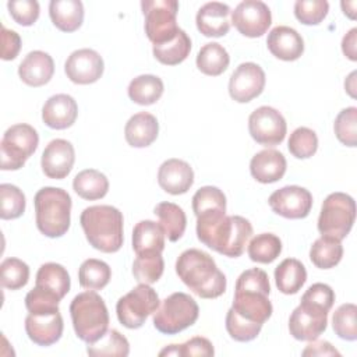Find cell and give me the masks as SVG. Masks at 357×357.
Returning <instances> with one entry per match:
<instances>
[{
	"label": "cell",
	"mask_w": 357,
	"mask_h": 357,
	"mask_svg": "<svg viewBox=\"0 0 357 357\" xmlns=\"http://www.w3.org/2000/svg\"><path fill=\"white\" fill-rule=\"evenodd\" d=\"M269 7L261 0H244L231 11V24L244 36L259 38L271 26Z\"/></svg>",
	"instance_id": "14"
},
{
	"label": "cell",
	"mask_w": 357,
	"mask_h": 357,
	"mask_svg": "<svg viewBox=\"0 0 357 357\" xmlns=\"http://www.w3.org/2000/svg\"><path fill=\"white\" fill-rule=\"evenodd\" d=\"M262 329V325L252 324L237 317L231 310L226 314V331L231 339L237 342H250L254 340Z\"/></svg>",
	"instance_id": "49"
},
{
	"label": "cell",
	"mask_w": 357,
	"mask_h": 357,
	"mask_svg": "<svg viewBox=\"0 0 357 357\" xmlns=\"http://www.w3.org/2000/svg\"><path fill=\"white\" fill-rule=\"evenodd\" d=\"M163 81L152 74L135 77L128 85L130 99L141 106H149L158 102L163 93Z\"/></svg>",
	"instance_id": "31"
},
{
	"label": "cell",
	"mask_w": 357,
	"mask_h": 357,
	"mask_svg": "<svg viewBox=\"0 0 357 357\" xmlns=\"http://www.w3.org/2000/svg\"><path fill=\"white\" fill-rule=\"evenodd\" d=\"M357 307L353 303L342 304L336 308L332 317V326L335 333L344 340L354 342L357 339V324H356Z\"/></svg>",
	"instance_id": "44"
},
{
	"label": "cell",
	"mask_w": 357,
	"mask_h": 357,
	"mask_svg": "<svg viewBox=\"0 0 357 357\" xmlns=\"http://www.w3.org/2000/svg\"><path fill=\"white\" fill-rule=\"evenodd\" d=\"M248 131L257 144L275 146L284 139L287 124L279 110L271 106H261L250 114Z\"/></svg>",
	"instance_id": "12"
},
{
	"label": "cell",
	"mask_w": 357,
	"mask_h": 357,
	"mask_svg": "<svg viewBox=\"0 0 357 357\" xmlns=\"http://www.w3.org/2000/svg\"><path fill=\"white\" fill-rule=\"evenodd\" d=\"M39 135L36 130L25 123L8 127L1 138L0 156L1 170H18L36 151Z\"/></svg>",
	"instance_id": "10"
},
{
	"label": "cell",
	"mask_w": 357,
	"mask_h": 357,
	"mask_svg": "<svg viewBox=\"0 0 357 357\" xmlns=\"http://www.w3.org/2000/svg\"><path fill=\"white\" fill-rule=\"evenodd\" d=\"M103 59L93 49L74 50L66 60L64 71L67 78L78 85L96 82L103 74Z\"/></svg>",
	"instance_id": "17"
},
{
	"label": "cell",
	"mask_w": 357,
	"mask_h": 357,
	"mask_svg": "<svg viewBox=\"0 0 357 357\" xmlns=\"http://www.w3.org/2000/svg\"><path fill=\"white\" fill-rule=\"evenodd\" d=\"M307 280L305 266L296 258L283 259L275 269V282L283 294H296Z\"/></svg>",
	"instance_id": "29"
},
{
	"label": "cell",
	"mask_w": 357,
	"mask_h": 357,
	"mask_svg": "<svg viewBox=\"0 0 357 357\" xmlns=\"http://www.w3.org/2000/svg\"><path fill=\"white\" fill-rule=\"evenodd\" d=\"M49 15L53 25L63 32L77 31L84 21V6L79 0H52Z\"/></svg>",
	"instance_id": "28"
},
{
	"label": "cell",
	"mask_w": 357,
	"mask_h": 357,
	"mask_svg": "<svg viewBox=\"0 0 357 357\" xmlns=\"http://www.w3.org/2000/svg\"><path fill=\"white\" fill-rule=\"evenodd\" d=\"M230 7L220 1L205 3L197 13L198 31L208 38L225 36L230 29Z\"/></svg>",
	"instance_id": "23"
},
{
	"label": "cell",
	"mask_w": 357,
	"mask_h": 357,
	"mask_svg": "<svg viewBox=\"0 0 357 357\" xmlns=\"http://www.w3.org/2000/svg\"><path fill=\"white\" fill-rule=\"evenodd\" d=\"M112 278L110 266L100 259L89 258L85 259L78 269V282L81 287L88 290L103 289Z\"/></svg>",
	"instance_id": "37"
},
{
	"label": "cell",
	"mask_w": 357,
	"mask_h": 357,
	"mask_svg": "<svg viewBox=\"0 0 357 357\" xmlns=\"http://www.w3.org/2000/svg\"><path fill=\"white\" fill-rule=\"evenodd\" d=\"M165 231L153 220H141L132 230V250L141 254H162L165 250Z\"/></svg>",
	"instance_id": "27"
},
{
	"label": "cell",
	"mask_w": 357,
	"mask_h": 357,
	"mask_svg": "<svg viewBox=\"0 0 357 357\" xmlns=\"http://www.w3.org/2000/svg\"><path fill=\"white\" fill-rule=\"evenodd\" d=\"M75 162V151L70 141L56 138L50 141L40 159L45 176L54 180H61L70 174Z\"/></svg>",
	"instance_id": "18"
},
{
	"label": "cell",
	"mask_w": 357,
	"mask_h": 357,
	"mask_svg": "<svg viewBox=\"0 0 357 357\" xmlns=\"http://www.w3.org/2000/svg\"><path fill=\"white\" fill-rule=\"evenodd\" d=\"M73 188L81 198L95 201L103 198L107 194L109 180L99 170L85 169L74 177Z\"/></svg>",
	"instance_id": "32"
},
{
	"label": "cell",
	"mask_w": 357,
	"mask_h": 357,
	"mask_svg": "<svg viewBox=\"0 0 357 357\" xmlns=\"http://www.w3.org/2000/svg\"><path fill=\"white\" fill-rule=\"evenodd\" d=\"M192 211L197 218L211 213H226V195L218 187H201L192 197Z\"/></svg>",
	"instance_id": "39"
},
{
	"label": "cell",
	"mask_w": 357,
	"mask_h": 357,
	"mask_svg": "<svg viewBox=\"0 0 357 357\" xmlns=\"http://www.w3.org/2000/svg\"><path fill=\"white\" fill-rule=\"evenodd\" d=\"M247 252L254 262L271 264L280 255L282 241L273 233H261L251 238Z\"/></svg>",
	"instance_id": "38"
},
{
	"label": "cell",
	"mask_w": 357,
	"mask_h": 357,
	"mask_svg": "<svg viewBox=\"0 0 357 357\" xmlns=\"http://www.w3.org/2000/svg\"><path fill=\"white\" fill-rule=\"evenodd\" d=\"M303 356H340V353L326 340H311L303 350Z\"/></svg>",
	"instance_id": "54"
},
{
	"label": "cell",
	"mask_w": 357,
	"mask_h": 357,
	"mask_svg": "<svg viewBox=\"0 0 357 357\" xmlns=\"http://www.w3.org/2000/svg\"><path fill=\"white\" fill-rule=\"evenodd\" d=\"M29 266L18 258H6L0 265V282L4 289L18 290L28 283Z\"/></svg>",
	"instance_id": "42"
},
{
	"label": "cell",
	"mask_w": 357,
	"mask_h": 357,
	"mask_svg": "<svg viewBox=\"0 0 357 357\" xmlns=\"http://www.w3.org/2000/svg\"><path fill=\"white\" fill-rule=\"evenodd\" d=\"M153 213L159 218V225L162 226L169 241L174 243L181 238L185 231L187 218L178 205L173 202H159L155 206Z\"/></svg>",
	"instance_id": "33"
},
{
	"label": "cell",
	"mask_w": 357,
	"mask_h": 357,
	"mask_svg": "<svg viewBox=\"0 0 357 357\" xmlns=\"http://www.w3.org/2000/svg\"><path fill=\"white\" fill-rule=\"evenodd\" d=\"M78 116V105L73 96L57 93L50 96L42 107L43 123L53 130H66L71 127Z\"/></svg>",
	"instance_id": "21"
},
{
	"label": "cell",
	"mask_w": 357,
	"mask_h": 357,
	"mask_svg": "<svg viewBox=\"0 0 357 357\" xmlns=\"http://www.w3.org/2000/svg\"><path fill=\"white\" fill-rule=\"evenodd\" d=\"M145 17V33L153 45H162L176 38L178 3L176 0H144L141 1Z\"/></svg>",
	"instance_id": "9"
},
{
	"label": "cell",
	"mask_w": 357,
	"mask_h": 357,
	"mask_svg": "<svg viewBox=\"0 0 357 357\" xmlns=\"http://www.w3.org/2000/svg\"><path fill=\"white\" fill-rule=\"evenodd\" d=\"M356 71H353L347 78H346V81H344V88H346V91L349 92V95L351 96V98H356V93H354V89H356Z\"/></svg>",
	"instance_id": "57"
},
{
	"label": "cell",
	"mask_w": 357,
	"mask_h": 357,
	"mask_svg": "<svg viewBox=\"0 0 357 357\" xmlns=\"http://www.w3.org/2000/svg\"><path fill=\"white\" fill-rule=\"evenodd\" d=\"M333 130L336 138L346 146L357 145V107L350 106L339 112L335 119Z\"/></svg>",
	"instance_id": "46"
},
{
	"label": "cell",
	"mask_w": 357,
	"mask_h": 357,
	"mask_svg": "<svg viewBox=\"0 0 357 357\" xmlns=\"http://www.w3.org/2000/svg\"><path fill=\"white\" fill-rule=\"evenodd\" d=\"M286 166V158L282 152L276 149H264L252 156L250 162V172L257 181L269 184L284 176Z\"/></svg>",
	"instance_id": "25"
},
{
	"label": "cell",
	"mask_w": 357,
	"mask_h": 357,
	"mask_svg": "<svg viewBox=\"0 0 357 357\" xmlns=\"http://www.w3.org/2000/svg\"><path fill=\"white\" fill-rule=\"evenodd\" d=\"M329 11L326 0H297L294 3V15L304 25H318Z\"/></svg>",
	"instance_id": "48"
},
{
	"label": "cell",
	"mask_w": 357,
	"mask_h": 357,
	"mask_svg": "<svg viewBox=\"0 0 357 357\" xmlns=\"http://www.w3.org/2000/svg\"><path fill=\"white\" fill-rule=\"evenodd\" d=\"M356 1H342L340 6L343 8V13L350 18L354 20L356 18Z\"/></svg>",
	"instance_id": "56"
},
{
	"label": "cell",
	"mask_w": 357,
	"mask_h": 357,
	"mask_svg": "<svg viewBox=\"0 0 357 357\" xmlns=\"http://www.w3.org/2000/svg\"><path fill=\"white\" fill-rule=\"evenodd\" d=\"M301 301L311 303L314 305H318L329 312L335 303V291L329 284L325 283H314L311 284L305 293L301 297Z\"/></svg>",
	"instance_id": "51"
},
{
	"label": "cell",
	"mask_w": 357,
	"mask_h": 357,
	"mask_svg": "<svg viewBox=\"0 0 357 357\" xmlns=\"http://www.w3.org/2000/svg\"><path fill=\"white\" fill-rule=\"evenodd\" d=\"M197 301L185 293L177 291L166 297L153 312V326L165 335H176L198 319Z\"/></svg>",
	"instance_id": "7"
},
{
	"label": "cell",
	"mask_w": 357,
	"mask_h": 357,
	"mask_svg": "<svg viewBox=\"0 0 357 357\" xmlns=\"http://www.w3.org/2000/svg\"><path fill=\"white\" fill-rule=\"evenodd\" d=\"M252 234L250 220L243 216L212 213L197 218V237L213 251L230 257H240Z\"/></svg>",
	"instance_id": "1"
},
{
	"label": "cell",
	"mask_w": 357,
	"mask_h": 357,
	"mask_svg": "<svg viewBox=\"0 0 357 357\" xmlns=\"http://www.w3.org/2000/svg\"><path fill=\"white\" fill-rule=\"evenodd\" d=\"M21 50V38L13 31L7 29L4 25L1 26V59L3 60H14Z\"/></svg>",
	"instance_id": "53"
},
{
	"label": "cell",
	"mask_w": 357,
	"mask_h": 357,
	"mask_svg": "<svg viewBox=\"0 0 357 357\" xmlns=\"http://www.w3.org/2000/svg\"><path fill=\"white\" fill-rule=\"evenodd\" d=\"M86 353L93 357L102 356H119L126 357L130 353V343L119 331L110 329L96 342L86 346Z\"/></svg>",
	"instance_id": "40"
},
{
	"label": "cell",
	"mask_w": 357,
	"mask_h": 357,
	"mask_svg": "<svg viewBox=\"0 0 357 357\" xmlns=\"http://www.w3.org/2000/svg\"><path fill=\"white\" fill-rule=\"evenodd\" d=\"M287 148L294 158L308 159L318 149V137L314 130L308 127H298L290 134Z\"/></svg>",
	"instance_id": "45"
},
{
	"label": "cell",
	"mask_w": 357,
	"mask_h": 357,
	"mask_svg": "<svg viewBox=\"0 0 357 357\" xmlns=\"http://www.w3.org/2000/svg\"><path fill=\"white\" fill-rule=\"evenodd\" d=\"M158 183L163 191L172 195L185 194L194 184L192 167L181 159H167L158 170Z\"/></svg>",
	"instance_id": "20"
},
{
	"label": "cell",
	"mask_w": 357,
	"mask_h": 357,
	"mask_svg": "<svg viewBox=\"0 0 357 357\" xmlns=\"http://www.w3.org/2000/svg\"><path fill=\"white\" fill-rule=\"evenodd\" d=\"M269 293L271 284L266 272L259 268L247 269L237 278L230 310L244 321L264 325L273 311Z\"/></svg>",
	"instance_id": "3"
},
{
	"label": "cell",
	"mask_w": 357,
	"mask_h": 357,
	"mask_svg": "<svg viewBox=\"0 0 357 357\" xmlns=\"http://www.w3.org/2000/svg\"><path fill=\"white\" fill-rule=\"evenodd\" d=\"M0 218L3 220L17 219L25 211V195L17 185L0 184Z\"/></svg>",
	"instance_id": "43"
},
{
	"label": "cell",
	"mask_w": 357,
	"mask_h": 357,
	"mask_svg": "<svg viewBox=\"0 0 357 357\" xmlns=\"http://www.w3.org/2000/svg\"><path fill=\"white\" fill-rule=\"evenodd\" d=\"M268 204L276 215L286 219H303L311 212L312 195L304 187L286 185L273 191Z\"/></svg>",
	"instance_id": "15"
},
{
	"label": "cell",
	"mask_w": 357,
	"mask_h": 357,
	"mask_svg": "<svg viewBox=\"0 0 357 357\" xmlns=\"http://www.w3.org/2000/svg\"><path fill=\"white\" fill-rule=\"evenodd\" d=\"M165 262L162 254H141L137 255L132 264V275L138 283L152 284L163 275Z\"/></svg>",
	"instance_id": "41"
},
{
	"label": "cell",
	"mask_w": 357,
	"mask_h": 357,
	"mask_svg": "<svg viewBox=\"0 0 357 357\" xmlns=\"http://www.w3.org/2000/svg\"><path fill=\"white\" fill-rule=\"evenodd\" d=\"M357 28H351L342 40V52L351 61L357 60Z\"/></svg>",
	"instance_id": "55"
},
{
	"label": "cell",
	"mask_w": 357,
	"mask_h": 357,
	"mask_svg": "<svg viewBox=\"0 0 357 357\" xmlns=\"http://www.w3.org/2000/svg\"><path fill=\"white\" fill-rule=\"evenodd\" d=\"M54 73V61L52 56L42 50L29 52L18 66L21 81L29 86H42L47 84Z\"/></svg>",
	"instance_id": "24"
},
{
	"label": "cell",
	"mask_w": 357,
	"mask_h": 357,
	"mask_svg": "<svg viewBox=\"0 0 357 357\" xmlns=\"http://www.w3.org/2000/svg\"><path fill=\"white\" fill-rule=\"evenodd\" d=\"M328 325V311L307 301H301L289 318L290 335L297 340H317Z\"/></svg>",
	"instance_id": "13"
},
{
	"label": "cell",
	"mask_w": 357,
	"mask_h": 357,
	"mask_svg": "<svg viewBox=\"0 0 357 357\" xmlns=\"http://www.w3.org/2000/svg\"><path fill=\"white\" fill-rule=\"evenodd\" d=\"M75 335L86 344L99 340L107 331L109 312L105 300L93 290L77 294L70 304Z\"/></svg>",
	"instance_id": "6"
},
{
	"label": "cell",
	"mask_w": 357,
	"mask_h": 357,
	"mask_svg": "<svg viewBox=\"0 0 357 357\" xmlns=\"http://www.w3.org/2000/svg\"><path fill=\"white\" fill-rule=\"evenodd\" d=\"M38 230L52 238L67 233L71 222V197L57 187H43L33 198Z\"/></svg>",
	"instance_id": "5"
},
{
	"label": "cell",
	"mask_w": 357,
	"mask_h": 357,
	"mask_svg": "<svg viewBox=\"0 0 357 357\" xmlns=\"http://www.w3.org/2000/svg\"><path fill=\"white\" fill-rule=\"evenodd\" d=\"M159 356H181L180 353V344H169L163 350L159 351Z\"/></svg>",
	"instance_id": "58"
},
{
	"label": "cell",
	"mask_w": 357,
	"mask_h": 357,
	"mask_svg": "<svg viewBox=\"0 0 357 357\" xmlns=\"http://www.w3.org/2000/svg\"><path fill=\"white\" fill-rule=\"evenodd\" d=\"M35 286L46 289L63 298L70 291L71 280L67 269L63 265L56 262H47L40 265V268L38 269Z\"/></svg>",
	"instance_id": "30"
},
{
	"label": "cell",
	"mask_w": 357,
	"mask_h": 357,
	"mask_svg": "<svg viewBox=\"0 0 357 357\" xmlns=\"http://www.w3.org/2000/svg\"><path fill=\"white\" fill-rule=\"evenodd\" d=\"M123 213L112 205H93L82 211L79 223L88 243L106 254L117 252L123 245Z\"/></svg>",
	"instance_id": "4"
},
{
	"label": "cell",
	"mask_w": 357,
	"mask_h": 357,
	"mask_svg": "<svg viewBox=\"0 0 357 357\" xmlns=\"http://www.w3.org/2000/svg\"><path fill=\"white\" fill-rule=\"evenodd\" d=\"M180 353L181 357H192V356H201V357H209L215 354L212 343L202 336H195L187 340L185 343L180 344Z\"/></svg>",
	"instance_id": "52"
},
{
	"label": "cell",
	"mask_w": 357,
	"mask_h": 357,
	"mask_svg": "<svg viewBox=\"0 0 357 357\" xmlns=\"http://www.w3.org/2000/svg\"><path fill=\"white\" fill-rule=\"evenodd\" d=\"M190 50L191 39L183 29H180L174 39L162 45H153L152 49L155 59L166 66H176L183 63L188 57Z\"/></svg>",
	"instance_id": "35"
},
{
	"label": "cell",
	"mask_w": 357,
	"mask_h": 357,
	"mask_svg": "<svg viewBox=\"0 0 357 357\" xmlns=\"http://www.w3.org/2000/svg\"><path fill=\"white\" fill-rule=\"evenodd\" d=\"M265 73L255 63H241L230 75L229 93L238 103L251 102L259 96L265 88Z\"/></svg>",
	"instance_id": "16"
},
{
	"label": "cell",
	"mask_w": 357,
	"mask_h": 357,
	"mask_svg": "<svg viewBox=\"0 0 357 357\" xmlns=\"http://www.w3.org/2000/svg\"><path fill=\"white\" fill-rule=\"evenodd\" d=\"M342 257V243L328 236H321L319 238H317L310 250V259L319 269H331L336 266L340 262Z\"/></svg>",
	"instance_id": "36"
},
{
	"label": "cell",
	"mask_w": 357,
	"mask_h": 357,
	"mask_svg": "<svg viewBox=\"0 0 357 357\" xmlns=\"http://www.w3.org/2000/svg\"><path fill=\"white\" fill-rule=\"evenodd\" d=\"M176 273L192 293L202 298H216L226 291V276L205 251L197 248L183 251L176 261Z\"/></svg>",
	"instance_id": "2"
},
{
	"label": "cell",
	"mask_w": 357,
	"mask_h": 357,
	"mask_svg": "<svg viewBox=\"0 0 357 357\" xmlns=\"http://www.w3.org/2000/svg\"><path fill=\"white\" fill-rule=\"evenodd\" d=\"M63 317L53 314H28L25 318V332L38 346H50L60 340L63 335Z\"/></svg>",
	"instance_id": "19"
},
{
	"label": "cell",
	"mask_w": 357,
	"mask_h": 357,
	"mask_svg": "<svg viewBox=\"0 0 357 357\" xmlns=\"http://www.w3.org/2000/svg\"><path fill=\"white\" fill-rule=\"evenodd\" d=\"M158 120L148 112H139L131 116L124 127L126 141L134 148L149 146L158 138Z\"/></svg>",
	"instance_id": "26"
},
{
	"label": "cell",
	"mask_w": 357,
	"mask_h": 357,
	"mask_svg": "<svg viewBox=\"0 0 357 357\" xmlns=\"http://www.w3.org/2000/svg\"><path fill=\"white\" fill-rule=\"evenodd\" d=\"M159 304L158 293L149 284L139 283L130 293L119 298L116 304L117 318L123 326L138 329L158 310Z\"/></svg>",
	"instance_id": "11"
},
{
	"label": "cell",
	"mask_w": 357,
	"mask_h": 357,
	"mask_svg": "<svg viewBox=\"0 0 357 357\" xmlns=\"http://www.w3.org/2000/svg\"><path fill=\"white\" fill-rule=\"evenodd\" d=\"M269 52L284 61H294L304 53V40L301 35L290 26L278 25L266 38Z\"/></svg>",
	"instance_id": "22"
},
{
	"label": "cell",
	"mask_w": 357,
	"mask_h": 357,
	"mask_svg": "<svg viewBox=\"0 0 357 357\" xmlns=\"http://www.w3.org/2000/svg\"><path fill=\"white\" fill-rule=\"evenodd\" d=\"M7 8L11 18L22 26L33 25L40 11L36 0H11L7 3Z\"/></svg>",
	"instance_id": "50"
},
{
	"label": "cell",
	"mask_w": 357,
	"mask_h": 357,
	"mask_svg": "<svg viewBox=\"0 0 357 357\" xmlns=\"http://www.w3.org/2000/svg\"><path fill=\"white\" fill-rule=\"evenodd\" d=\"M60 297L54 293L35 286L25 296V307L29 314H53L59 312Z\"/></svg>",
	"instance_id": "47"
},
{
	"label": "cell",
	"mask_w": 357,
	"mask_h": 357,
	"mask_svg": "<svg viewBox=\"0 0 357 357\" xmlns=\"http://www.w3.org/2000/svg\"><path fill=\"white\" fill-rule=\"evenodd\" d=\"M229 63H230V57L227 50L220 43H216V42L204 45L197 54V67L205 75H211V77L220 75L222 73L226 71V68L229 67Z\"/></svg>",
	"instance_id": "34"
},
{
	"label": "cell",
	"mask_w": 357,
	"mask_h": 357,
	"mask_svg": "<svg viewBox=\"0 0 357 357\" xmlns=\"http://www.w3.org/2000/svg\"><path fill=\"white\" fill-rule=\"evenodd\" d=\"M356 219V202L344 192H332L322 202L318 230L322 236L342 241L351 230Z\"/></svg>",
	"instance_id": "8"
}]
</instances>
